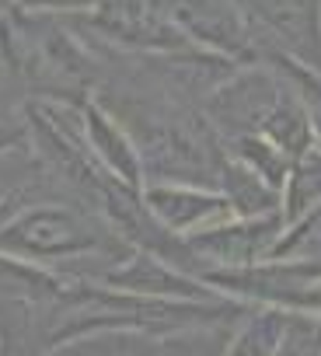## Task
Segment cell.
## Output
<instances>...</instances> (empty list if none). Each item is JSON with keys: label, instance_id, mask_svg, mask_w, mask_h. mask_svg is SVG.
Listing matches in <instances>:
<instances>
[{"label": "cell", "instance_id": "obj_1", "mask_svg": "<svg viewBox=\"0 0 321 356\" xmlns=\"http://www.w3.org/2000/svg\"><path fill=\"white\" fill-rule=\"evenodd\" d=\"M286 224L283 213H258V217H231L210 231L189 234L182 238L192 255L199 259L203 273L210 269H241V266H258L265 259H272L279 238H283ZM199 273V276H203Z\"/></svg>", "mask_w": 321, "mask_h": 356}, {"label": "cell", "instance_id": "obj_2", "mask_svg": "<svg viewBox=\"0 0 321 356\" xmlns=\"http://www.w3.org/2000/svg\"><path fill=\"white\" fill-rule=\"evenodd\" d=\"M262 39L321 74V0H234Z\"/></svg>", "mask_w": 321, "mask_h": 356}, {"label": "cell", "instance_id": "obj_3", "mask_svg": "<svg viewBox=\"0 0 321 356\" xmlns=\"http://www.w3.org/2000/svg\"><path fill=\"white\" fill-rule=\"evenodd\" d=\"M140 196L150 217L179 238L210 231L238 217L220 189H203V186H186V182H147Z\"/></svg>", "mask_w": 321, "mask_h": 356}, {"label": "cell", "instance_id": "obj_4", "mask_svg": "<svg viewBox=\"0 0 321 356\" xmlns=\"http://www.w3.org/2000/svg\"><path fill=\"white\" fill-rule=\"evenodd\" d=\"M318 207H321V150H307L290 164V175L279 189V213L286 231L297 227Z\"/></svg>", "mask_w": 321, "mask_h": 356}, {"label": "cell", "instance_id": "obj_5", "mask_svg": "<svg viewBox=\"0 0 321 356\" xmlns=\"http://www.w3.org/2000/svg\"><path fill=\"white\" fill-rule=\"evenodd\" d=\"M286 321H290V311L252 307L238 321L224 356H276V349L283 342V332H286Z\"/></svg>", "mask_w": 321, "mask_h": 356}, {"label": "cell", "instance_id": "obj_6", "mask_svg": "<svg viewBox=\"0 0 321 356\" xmlns=\"http://www.w3.org/2000/svg\"><path fill=\"white\" fill-rule=\"evenodd\" d=\"M238 321H213V325L165 332V335H157L160 342H154V349H157V356H224Z\"/></svg>", "mask_w": 321, "mask_h": 356}]
</instances>
